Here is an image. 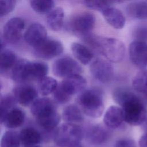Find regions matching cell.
I'll return each mask as SVG.
<instances>
[{
	"mask_svg": "<svg viewBox=\"0 0 147 147\" xmlns=\"http://www.w3.org/2000/svg\"><path fill=\"white\" fill-rule=\"evenodd\" d=\"M113 96L115 102L121 106L125 122L133 126L142 124L147 117V110L134 93L125 88H118L114 90Z\"/></svg>",
	"mask_w": 147,
	"mask_h": 147,
	"instance_id": "obj_1",
	"label": "cell"
},
{
	"mask_svg": "<svg viewBox=\"0 0 147 147\" xmlns=\"http://www.w3.org/2000/svg\"><path fill=\"white\" fill-rule=\"evenodd\" d=\"M85 40L94 49L101 53L108 61L118 63L122 61L125 55V44L119 40L111 37H104L87 34Z\"/></svg>",
	"mask_w": 147,
	"mask_h": 147,
	"instance_id": "obj_2",
	"label": "cell"
},
{
	"mask_svg": "<svg viewBox=\"0 0 147 147\" xmlns=\"http://www.w3.org/2000/svg\"><path fill=\"white\" fill-rule=\"evenodd\" d=\"M77 103L84 114L97 118L103 113V96L99 90L90 88L82 91L77 97Z\"/></svg>",
	"mask_w": 147,
	"mask_h": 147,
	"instance_id": "obj_3",
	"label": "cell"
},
{
	"mask_svg": "<svg viewBox=\"0 0 147 147\" xmlns=\"http://www.w3.org/2000/svg\"><path fill=\"white\" fill-rule=\"evenodd\" d=\"M84 138V130L79 125L64 123L55 131L53 135L55 143L59 147H71L81 144Z\"/></svg>",
	"mask_w": 147,
	"mask_h": 147,
	"instance_id": "obj_4",
	"label": "cell"
},
{
	"mask_svg": "<svg viewBox=\"0 0 147 147\" xmlns=\"http://www.w3.org/2000/svg\"><path fill=\"white\" fill-rule=\"evenodd\" d=\"M95 16L87 11L79 13L73 16L68 23V29L74 33L85 36L93 29L95 25Z\"/></svg>",
	"mask_w": 147,
	"mask_h": 147,
	"instance_id": "obj_5",
	"label": "cell"
},
{
	"mask_svg": "<svg viewBox=\"0 0 147 147\" xmlns=\"http://www.w3.org/2000/svg\"><path fill=\"white\" fill-rule=\"evenodd\" d=\"M52 71L55 76L65 79L72 76L80 75L82 68L73 58L64 56L58 58L54 61Z\"/></svg>",
	"mask_w": 147,
	"mask_h": 147,
	"instance_id": "obj_6",
	"label": "cell"
},
{
	"mask_svg": "<svg viewBox=\"0 0 147 147\" xmlns=\"http://www.w3.org/2000/svg\"><path fill=\"white\" fill-rule=\"evenodd\" d=\"M63 51V46L61 42L56 39L49 37L33 48V53L37 57L46 60L61 55Z\"/></svg>",
	"mask_w": 147,
	"mask_h": 147,
	"instance_id": "obj_7",
	"label": "cell"
},
{
	"mask_svg": "<svg viewBox=\"0 0 147 147\" xmlns=\"http://www.w3.org/2000/svg\"><path fill=\"white\" fill-rule=\"evenodd\" d=\"M90 71L92 77L102 83L110 82L114 76V68L107 60L97 58L90 64Z\"/></svg>",
	"mask_w": 147,
	"mask_h": 147,
	"instance_id": "obj_8",
	"label": "cell"
},
{
	"mask_svg": "<svg viewBox=\"0 0 147 147\" xmlns=\"http://www.w3.org/2000/svg\"><path fill=\"white\" fill-rule=\"evenodd\" d=\"M25 28V22L20 17H13L9 20L3 29L5 41L14 44L20 41Z\"/></svg>",
	"mask_w": 147,
	"mask_h": 147,
	"instance_id": "obj_9",
	"label": "cell"
},
{
	"mask_svg": "<svg viewBox=\"0 0 147 147\" xmlns=\"http://www.w3.org/2000/svg\"><path fill=\"white\" fill-rule=\"evenodd\" d=\"M13 93L17 102L24 106H31L38 96L37 90L33 86L26 83L16 86Z\"/></svg>",
	"mask_w": 147,
	"mask_h": 147,
	"instance_id": "obj_10",
	"label": "cell"
},
{
	"mask_svg": "<svg viewBox=\"0 0 147 147\" xmlns=\"http://www.w3.org/2000/svg\"><path fill=\"white\" fill-rule=\"evenodd\" d=\"M129 54L131 61L137 67L144 69L147 66V43L134 41L129 47Z\"/></svg>",
	"mask_w": 147,
	"mask_h": 147,
	"instance_id": "obj_11",
	"label": "cell"
},
{
	"mask_svg": "<svg viewBox=\"0 0 147 147\" xmlns=\"http://www.w3.org/2000/svg\"><path fill=\"white\" fill-rule=\"evenodd\" d=\"M109 136L108 130L99 124L90 125L84 131V137L89 144L93 145L103 144Z\"/></svg>",
	"mask_w": 147,
	"mask_h": 147,
	"instance_id": "obj_12",
	"label": "cell"
},
{
	"mask_svg": "<svg viewBox=\"0 0 147 147\" xmlns=\"http://www.w3.org/2000/svg\"><path fill=\"white\" fill-rule=\"evenodd\" d=\"M47 37L45 28L38 22L31 24L24 33L25 41L33 48L40 44Z\"/></svg>",
	"mask_w": 147,
	"mask_h": 147,
	"instance_id": "obj_13",
	"label": "cell"
},
{
	"mask_svg": "<svg viewBox=\"0 0 147 147\" xmlns=\"http://www.w3.org/2000/svg\"><path fill=\"white\" fill-rule=\"evenodd\" d=\"M30 65L31 61L27 60H18L11 70V78L13 80L19 84L31 81Z\"/></svg>",
	"mask_w": 147,
	"mask_h": 147,
	"instance_id": "obj_14",
	"label": "cell"
},
{
	"mask_svg": "<svg viewBox=\"0 0 147 147\" xmlns=\"http://www.w3.org/2000/svg\"><path fill=\"white\" fill-rule=\"evenodd\" d=\"M86 80L80 75L72 76L63 79L59 84L64 91L69 96L81 92L86 86Z\"/></svg>",
	"mask_w": 147,
	"mask_h": 147,
	"instance_id": "obj_15",
	"label": "cell"
},
{
	"mask_svg": "<svg viewBox=\"0 0 147 147\" xmlns=\"http://www.w3.org/2000/svg\"><path fill=\"white\" fill-rule=\"evenodd\" d=\"M25 119V114L20 108L15 107L1 118V123L8 129L20 127Z\"/></svg>",
	"mask_w": 147,
	"mask_h": 147,
	"instance_id": "obj_16",
	"label": "cell"
},
{
	"mask_svg": "<svg viewBox=\"0 0 147 147\" xmlns=\"http://www.w3.org/2000/svg\"><path fill=\"white\" fill-rule=\"evenodd\" d=\"M123 121H125L122 109L117 106L109 107L103 117V122L105 126L111 129L118 128Z\"/></svg>",
	"mask_w": 147,
	"mask_h": 147,
	"instance_id": "obj_17",
	"label": "cell"
},
{
	"mask_svg": "<svg viewBox=\"0 0 147 147\" xmlns=\"http://www.w3.org/2000/svg\"><path fill=\"white\" fill-rule=\"evenodd\" d=\"M56 110L54 102L49 98H37L30 106V112L36 118H38Z\"/></svg>",
	"mask_w": 147,
	"mask_h": 147,
	"instance_id": "obj_18",
	"label": "cell"
},
{
	"mask_svg": "<svg viewBox=\"0 0 147 147\" xmlns=\"http://www.w3.org/2000/svg\"><path fill=\"white\" fill-rule=\"evenodd\" d=\"M102 13L105 20L114 29H121L124 27L125 18L118 9L110 6L103 10Z\"/></svg>",
	"mask_w": 147,
	"mask_h": 147,
	"instance_id": "obj_19",
	"label": "cell"
},
{
	"mask_svg": "<svg viewBox=\"0 0 147 147\" xmlns=\"http://www.w3.org/2000/svg\"><path fill=\"white\" fill-rule=\"evenodd\" d=\"M19 133L21 144L26 147L36 146L42 140L41 133L33 127L23 128Z\"/></svg>",
	"mask_w": 147,
	"mask_h": 147,
	"instance_id": "obj_20",
	"label": "cell"
},
{
	"mask_svg": "<svg viewBox=\"0 0 147 147\" xmlns=\"http://www.w3.org/2000/svg\"><path fill=\"white\" fill-rule=\"evenodd\" d=\"M127 14L137 20L147 19V1H134L127 4L126 7Z\"/></svg>",
	"mask_w": 147,
	"mask_h": 147,
	"instance_id": "obj_21",
	"label": "cell"
},
{
	"mask_svg": "<svg viewBox=\"0 0 147 147\" xmlns=\"http://www.w3.org/2000/svg\"><path fill=\"white\" fill-rule=\"evenodd\" d=\"M64 13L60 7L53 9L47 16V23L49 28L53 31H59L61 29L64 24Z\"/></svg>",
	"mask_w": 147,
	"mask_h": 147,
	"instance_id": "obj_22",
	"label": "cell"
},
{
	"mask_svg": "<svg viewBox=\"0 0 147 147\" xmlns=\"http://www.w3.org/2000/svg\"><path fill=\"white\" fill-rule=\"evenodd\" d=\"M83 114L79 106L71 104L64 108L62 112V118L67 123L77 124L84 121Z\"/></svg>",
	"mask_w": 147,
	"mask_h": 147,
	"instance_id": "obj_23",
	"label": "cell"
},
{
	"mask_svg": "<svg viewBox=\"0 0 147 147\" xmlns=\"http://www.w3.org/2000/svg\"><path fill=\"white\" fill-rule=\"evenodd\" d=\"M71 49L74 56L83 65L89 64L94 57L92 52L86 47L78 42H73Z\"/></svg>",
	"mask_w": 147,
	"mask_h": 147,
	"instance_id": "obj_24",
	"label": "cell"
},
{
	"mask_svg": "<svg viewBox=\"0 0 147 147\" xmlns=\"http://www.w3.org/2000/svg\"><path fill=\"white\" fill-rule=\"evenodd\" d=\"M38 125L46 130H51L56 128L60 121V116L57 110L48 114L36 118Z\"/></svg>",
	"mask_w": 147,
	"mask_h": 147,
	"instance_id": "obj_25",
	"label": "cell"
},
{
	"mask_svg": "<svg viewBox=\"0 0 147 147\" xmlns=\"http://www.w3.org/2000/svg\"><path fill=\"white\" fill-rule=\"evenodd\" d=\"M17 60L16 54L12 51L5 48L1 49V72H6L11 69Z\"/></svg>",
	"mask_w": 147,
	"mask_h": 147,
	"instance_id": "obj_26",
	"label": "cell"
},
{
	"mask_svg": "<svg viewBox=\"0 0 147 147\" xmlns=\"http://www.w3.org/2000/svg\"><path fill=\"white\" fill-rule=\"evenodd\" d=\"M48 72V65L42 61L31 62L30 65V80L38 82L47 76Z\"/></svg>",
	"mask_w": 147,
	"mask_h": 147,
	"instance_id": "obj_27",
	"label": "cell"
},
{
	"mask_svg": "<svg viewBox=\"0 0 147 147\" xmlns=\"http://www.w3.org/2000/svg\"><path fill=\"white\" fill-rule=\"evenodd\" d=\"M58 85L55 79L47 76L38 82V91L42 96H47L53 93Z\"/></svg>",
	"mask_w": 147,
	"mask_h": 147,
	"instance_id": "obj_28",
	"label": "cell"
},
{
	"mask_svg": "<svg viewBox=\"0 0 147 147\" xmlns=\"http://www.w3.org/2000/svg\"><path fill=\"white\" fill-rule=\"evenodd\" d=\"M21 144L20 133L13 130L5 132L1 140V147H20Z\"/></svg>",
	"mask_w": 147,
	"mask_h": 147,
	"instance_id": "obj_29",
	"label": "cell"
},
{
	"mask_svg": "<svg viewBox=\"0 0 147 147\" xmlns=\"http://www.w3.org/2000/svg\"><path fill=\"white\" fill-rule=\"evenodd\" d=\"M132 86L135 91L147 95V69L141 70L135 75Z\"/></svg>",
	"mask_w": 147,
	"mask_h": 147,
	"instance_id": "obj_30",
	"label": "cell"
},
{
	"mask_svg": "<svg viewBox=\"0 0 147 147\" xmlns=\"http://www.w3.org/2000/svg\"><path fill=\"white\" fill-rule=\"evenodd\" d=\"M29 2L33 10L40 14L49 13L55 8V2L52 0H32Z\"/></svg>",
	"mask_w": 147,
	"mask_h": 147,
	"instance_id": "obj_31",
	"label": "cell"
},
{
	"mask_svg": "<svg viewBox=\"0 0 147 147\" xmlns=\"http://www.w3.org/2000/svg\"><path fill=\"white\" fill-rule=\"evenodd\" d=\"M87 7L94 10L102 12L107 7L111 6L112 4L116 2H121V1H83L82 2Z\"/></svg>",
	"mask_w": 147,
	"mask_h": 147,
	"instance_id": "obj_32",
	"label": "cell"
},
{
	"mask_svg": "<svg viewBox=\"0 0 147 147\" xmlns=\"http://www.w3.org/2000/svg\"><path fill=\"white\" fill-rule=\"evenodd\" d=\"M17 103L13 95H5L1 98V118L3 117L9 111L15 107Z\"/></svg>",
	"mask_w": 147,
	"mask_h": 147,
	"instance_id": "obj_33",
	"label": "cell"
},
{
	"mask_svg": "<svg viewBox=\"0 0 147 147\" xmlns=\"http://www.w3.org/2000/svg\"><path fill=\"white\" fill-rule=\"evenodd\" d=\"M55 100L59 104L64 105L69 101L72 96L67 94L61 87L59 84L56 90L53 93Z\"/></svg>",
	"mask_w": 147,
	"mask_h": 147,
	"instance_id": "obj_34",
	"label": "cell"
},
{
	"mask_svg": "<svg viewBox=\"0 0 147 147\" xmlns=\"http://www.w3.org/2000/svg\"><path fill=\"white\" fill-rule=\"evenodd\" d=\"M16 5L14 0H1L0 1V16L2 17L6 16L13 10Z\"/></svg>",
	"mask_w": 147,
	"mask_h": 147,
	"instance_id": "obj_35",
	"label": "cell"
},
{
	"mask_svg": "<svg viewBox=\"0 0 147 147\" xmlns=\"http://www.w3.org/2000/svg\"><path fill=\"white\" fill-rule=\"evenodd\" d=\"M134 36L136 38V41L147 43V27L140 26L137 28L134 32Z\"/></svg>",
	"mask_w": 147,
	"mask_h": 147,
	"instance_id": "obj_36",
	"label": "cell"
},
{
	"mask_svg": "<svg viewBox=\"0 0 147 147\" xmlns=\"http://www.w3.org/2000/svg\"><path fill=\"white\" fill-rule=\"evenodd\" d=\"M113 147H136L134 140L129 138H122L117 140Z\"/></svg>",
	"mask_w": 147,
	"mask_h": 147,
	"instance_id": "obj_37",
	"label": "cell"
},
{
	"mask_svg": "<svg viewBox=\"0 0 147 147\" xmlns=\"http://www.w3.org/2000/svg\"><path fill=\"white\" fill-rule=\"evenodd\" d=\"M140 147H147V133L144 134L139 140Z\"/></svg>",
	"mask_w": 147,
	"mask_h": 147,
	"instance_id": "obj_38",
	"label": "cell"
},
{
	"mask_svg": "<svg viewBox=\"0 0 147 147\" xmlns=\"http://www.w3.org/2000/svg\"><path fill=\"white\" fill-rule=\"evenodd\" d=\"M141 126H142V130H144L146 133H147V117L145 119V121H144V122L142 123V124L141 125Z\"/></svg>",
	"mask_w": 147,
	"mask_h": 147,
	"instance_id": "obj_39",
	"label": "cell"
},
{
	"mask_svg": "<svg viewBox=\"0 0 147 147\" xmlns=\"http://www.w3.org/2000/svg\"><path fill=\"white\" fill-rule=\"evenodd\" d=\"M71 147H84V146H83V145H82L81 144H78V145H76L71 146Z\"/></svg>",
	"mask_w": 147,
	"mask_h": 147,
	"instance_id": "obj_40",
	"label": "cell"
},
{
	"mask_svg": "<svg viewBox=\"0 0 147 147\" xmlns=\"http://www.w3.org/2000/svg\"><path fill=\"white\" fill-rule=\"evenodd\" d=\"M29 147H41V146H38V145H36V146H29Z\"/></svg>",
	"mask_w": 147,
	"mask_h": 147,
	"instance_id": "obj_41",
	"label": "cell"
}]
</instances>
